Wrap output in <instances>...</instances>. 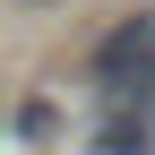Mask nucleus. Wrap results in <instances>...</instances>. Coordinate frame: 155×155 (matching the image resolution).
<instances>
[{
	"instance_id": "obj_1",
	"label": "nucleus",
	"mask_w": 155,
	"mask_h": 155,
	"mask_svg": "<svg viewBox=\"0 0 155 155\" xmlns=\"http://www.w3.org/2000/svg\"><path fill=\"white\" fill-rule=\"evenodd\" d=\"M95 78H104L121 104H138V95H155V9L121 17V26L95 43Z\"/></svg>"
},
{
	"instance_id": "obj_2",
	"label": "nucleus",
	"mask_w": 155,
	"mask_h": 155,
	"mask_svg": "<svg viewBox=\"0 0 155 155\" xmlns=\"http://www.w3.org/2000/svg\"><path fill=\"white\" fill-rule=\"evenodd\" d=\"M95 155H147V129H129V121H112L104 138H95Z\"/></svg>"
}]
</instances>
